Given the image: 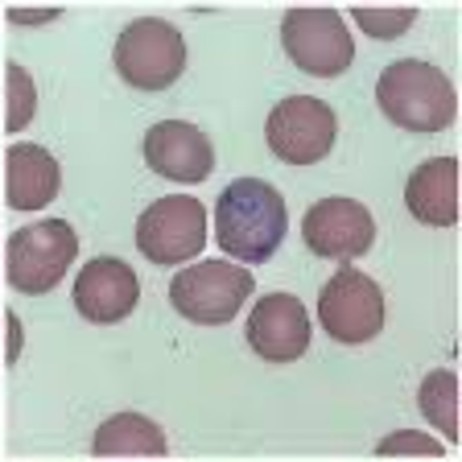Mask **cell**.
I'll return each mask as SVG.
<instances>
[{
    "label": "cell",
    "mask_w": 462,
    "mask_h": 462,
    "mask_svg": "<svg viewBox=\"0 0 462 462\" xmlns=\"http://www.w3.org/2000/svg\"><path fill=\"white\" fill-rule=\"evenodd\" d=\"M5 364H9V359H5V356H0V367H5Z\"/></svg>",
    "instance_id": "22"
},
{
    "label": "cell",
    "mask_w": 462,
    "mask_h": 462,
    "mask_svg": "<svg viewBox=\"0 0 462 462\" xmlns=\"http://www.w3.org/2000/svg\"><path fill=\"white\" fill-rule=\"evenodd\" d=\"M375 454H425V458H442L446 442H438V438H430V433H417V430H401V433L380 438Z\"/></svg>",
    "instance_id": "20"
},
{
    "label": "cell",
    "mask_w": 462,
    "mask_h": 462,
    "mask_svg": "<svg viewBox=\"0 0 462 462\" xmlns=\"http://www.w3.org/2000/svg\"><path fill=\"white\" fill-rule=\"evenodd\" d=\"M91 450L99 458H165L170 442L165 430L144 413H116L91 438Z\"/></svg>",
    "instance_id": "16"
},
{
    "label": "cell",
    "mask_w": 462,
    "mask_h": 462,
    "mask_svg": "<svg viewBox=\"0 0 462 462\" xmlns=\"http://www.w3.org/2000/svg\"><path fill=\"white\" fill-rule=\"evenodd\" d=\"M417 409L433 430H442L446 446L458 442V375L450 367H433L425 375L421 388H417Z\"/></svg>",
    "instance_id": "17"
},
{
    "label": "cell",
    "mask_w": 462,
    "mask_h": 462,
    "mask_svg": "<svg viewBox=\"0 0 462 462\" xmlns=\"http://www.w3.org/2000/svg\"><path fill=\"white\" fill-rule=\"evenodd\" d=\"M318 322L335 343H372L384 330V293L367 273L346 264L318 293Z\"/></svg>",
    "instance_id": "8"
},
{
    "label": "cell",
    "mask_w": 462,
    "mask_h": 462,
    "mask_svg": "<svg viewBox=\"0 0 462 462\" xmlns=\"http://www.w3.org/2000/svg\"><path fill=\"white\" fill-rule=\"evenodd\" d=\"M375 104L380 112L404 133H442L458 112L454 83L442 67L425 58H401L388 62L380 83H375Z\"/></svg>",
    "instance_id": "2"
},
{
    "label": "cell",
    "mask_w": 462,
    "mask_h": 462,
    "mask_svg": "<svg viewBox=\"0 0 462 462\" xmlns=\"http://www.w3.org/2000/svg\"><path fill=\"white\" fill-rule=\"evenodd\" d=\"M351 17H356V25L364 29V33H372L375 42H393L413 29L417 13L413 9H356Z\"/></svg>",
    "instance_id": "19"
},
{
    "label": "cell",
    "mask_w": 462,
    "mask_h": 462,
    "mask_svg": "<svg viewBox=\"0 0 462 462\" xmlns=\"http://www.w3.org/2000/svg\"><path fill=\"white\" fill-rule=\"evenodd\" d=\"M289 231V211L277 186L260 178H236L215 199V240L240 264H264Z\"/></svg>",
    "instance_id": "1"
},
{
    "label": "cell",
    "mask_w": 462,
    "mask_h": 462,
    "mask_svg": "<svg viewBox=\"0 0 462 462\" xmlns=\"http://www.w3.org/2000/svg\"><path fill=\"white\" fill-rule=\"evenodd\" d=\"M264 136H269V149L285 165H314L335 149L338 120L330 112V104H322V99L289 96L269 112Z\"/></svg>",
    "instance_id": "9"
},
{
    "label": "cell",
    "mask_w": 462,
    "mask_h": 462,
    "mask_svg": "<svg viewBox=\"0 0 462 462\" xmlns=\"http://www.w3.org/2000/svg\"><path fill=\"white\" fill-rule=\"evenodd\" d=\"M79 256V236L67 219H42L33 227H17L5 244V277L17 293L42 298Z\"/></svg>",
    "instance_id": "3"
},
{
    "label": "cell",
    "mask_w": 462,
    "mask_h": 462,
    "mask_svg": "<svg viewBox=\"0 0 462 462\" xmlns=\"http://www.w3.org/2000/svg\"><path fill=\"white\" fill-rule=\"evenodd\" d=\"M248 346L264 364H293L310 346V314L293 293H264L248 314Z\"/></svg>",
    "instance_id": "12"
},
{
    "label": "cell",
    "mask_w": 462,
    "mask_h": 462,
    "mask_svg": "<svg viewBox=\"0 0 462 462\" xmlns=\"http://www.w3.org/2000/svg\"><path fill=\"white\" fill-rule=\"evenodd\" d=\"M116 75L136 91H165L186 70V42L182 33L162 17H141L125 25L112 50Z\"/></svg>",
    "instance_id": "5"
},
{
    "label": "cell",
    "mask_w": 462,
    "mask_h": 462,
    "mask_svg": "<svg viewBox=\"0 0 462 462\" xmlns=\"http://www.w3.org/2000/svg\"><path fill=\"white\" fill-rule=\"evenodd\" d=\"M301 240L322 260H359L375 244V219L356 199H318L301 219Z\"/></svg>",
    "instance_id": "10"
},
{
    "label": "cell",
    "mask_w": 462,
    "mask_h": 462,
    "mask_svg": "<svg viewBox=\"0 0 462 462\" xmlns=\"http://www.w3.org/2000/svg\"><path fill=\"white\" fill-rule=\"evenodd\" d=\"M141 301V281H136L133 264L120 256H96L87 260L75 277V310L96 322V327H112L120 318H128Z\"/></svg>",
    "instance_id": "11"
},
{
    "label": "cell",
    "mask_w": 462,
    "mask_h": 462,
    "mask_svg": "<svg viewBox=\"0 0 462 462\" xmlns=\"http://www.w3.org/2000/svg\"><path fill=\"white\" fill-rule=\"evenodd\" d=\"M38 112V87L21 62L5 67V99H0V133H21Z\"/></svg>",
    "instance_id": "18"
},
{
    "label": "cell",
    "mask_w": 462,
    "mask_h": 462,
    "mask_svg": "<svg viewBox=\"0 0 462 462\" xmlns=\"http://www.w3.org/2000/svg\"><path fill=\"white\" fill-rule=\"evenodd\" d=\"M404 207L425 227H454L458 223V162L433 157L417 165L404 182Z\"/></svg>",
    "instance_id": "15"
},
{
    "label": "cell",
    "mask_w": 462,
    "mask_h": 462,
    "mask_svg": "<svg viewBox=\"0 0 462 462\" xmlns=\"http://www.w3.org/2000/svg\"><path fill=\"white\" fill-rule=\"evenodd\" d=\"M62 186V170H58L54 153L33 141H21L5 153V199L13 211H42L58 199Z\"/></svg>",
    "instance_id": "14"
},
{
    "label": "cell",
    "mask_w": 462,
    "mask_h": 462,
    "mask_svg": "<svg viewBox=\"0 0 462 462\" xmlns=\"http://www.w3.org/2000/svg\"><path fill=\"white\" fill-rule=\"evenodd\" d=\"M144 162L162 178L194 186L202 178H211L215 149L207 141V133L199 125H190V120H162V125L144 133Z\"/></svg>",
    "instance_id": "13"
},
{
    "label": "cell",
    "mask_w": 462,
    "mask_h": 462,
    "mask_svg": "<svg viewBox=\"0 0 462 462\" xmlns=\"http://www.w3.org/2000/svg\"><path fill=\"white\" fill-rule=\"evenodd\" d=\"M252 273L231 260H199L170 281V306L199 327H223L252 298Z\"/></svg>",
    "instance_id": "4"
},
{
    "label": "cell",
    "mask_w": 462,
    "mask_h": 462,
    "mask_svg": "<svg viewBox=\"0 0 462 462\" xmlns=\"http://www.w3.org/2000/svg\"><path fill=\"white\" fill-rule=\"evenodd\" d=\"M9 17L17 21V25H46V21H54L58 13H21V9H13Z\"/></svg>",
    "instance_id": "21"
},
{
    "label": "cell",
    "mask_w": 462,
    "mask_h": 462,
    "mask_svg": "<svg viewBox=\"0 0 462 462\" xmlns=\"http://www.w3.org/2000/svg\"><path fill=\"white\" fill-rule=\"evenodd\" d=\"M136 248L149 264H186L207 248V207L194 194H170L136 219Z\"/></svg>",
    "instance_id": "7"
},
{
    "label": "cell",
    "mask_w": 462,
    "mask_h": 462,
    "mask_svg": "<svg viewBox=\"0 0 462 462\" xmlns=\"http://www.w3.org/2000/svg\"><path fill=\"white\" fill-rule=\"evenodd\" d=\"M281 46L293 67L314 79H335L356 62L351 29L335 9H289L281 17Z\"/></svg>",
    "instance_id": "6"
}]
</instances>
